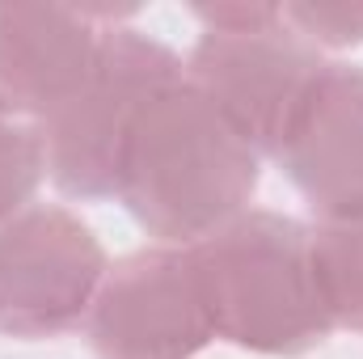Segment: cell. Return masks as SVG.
Returning a JSON list of instances; mask_svg holds the SVG:
<instances>
[{
    "label": "cell",
    "mask_w": 363,
    "mask_h": 359,
    "mask_svg": "<svg viewBox=\"0 0 363 359\" xmlns=\"http://www.w3.org/2000/svg\"><path fill=\"white\" fill-rule=\"evenodd\" d=\"M262 182V153L186 77L157 93L118 165L114 203L157 241L190 250L241 211Z\"/></svg>",
    "instance_id": "6da1fadb"
},
{
    "label": "cell",
    "mask_w": 363,
    "mask_h": 359,
    "mask_svg": "<svg viewBox=\"0 0 363 359\" xmlns=\"http://www.w3.org/2000/svg\"><path fill=\"white\" fill-rule=\"evenodd\" d=\"M186 254L220 343L271 359H300L330 343L334 317L317 279L313 224L250 207Z\"/></svg>",
    "instance_id": "7a4b0ae2"
},
{
    "label": "cell",
    "mask_w": 363,
    "mask_h": 359,
    "mask_svg": "<svg viewBox=\"0 0 363 359\" xmlns=\"http://www.w3.org/2000/svg\"><path fill=\"white\" fill-rule=\"evenodd\" d=\"M186 77V60L157 34L135 26H110L89 81L47 123V178L64 199L101 203L114 199L123 148L144 106Z\"/></svg>",
    "instance_id": "3957f363"
},
{
    "label": "cell",
    "mask_w": 363,
    "mask_h": 359,
    "mask_svg": "<svg viewBox=\"0 0 363 359\" xmlns=\"http://www.w3.org/2000/svg\"><path fill=\"white\" fill-rule=\"evenodd\" d=\"M106 270V245L77 211L26 207L0 224V338L43 343L85 326Z\"/></svg>",
    "instance_id": "277c9868"
},
{
    "label": "cell",
    "mask_w": 363,
    "mask_h": 359,
    "mask_svg": "<svg viewBox=\"0 0 363 359\" xmlns=\"http://www.w3.org/2000/svg\"><path fill=\"white\" fill-rule=\"evenodd\" d=\"M321 68V51L283 21V4L274 21L254 30H203L186 55V81L262 153V161H271Z\"/></svg>",
    "instance_id": "5b68a950"
},
{
    "label": "cell",
    "mask_w": 363,
    "mask_h": 359,
    "mask_svg": "<svg viewBox=\"0 0 363 359\" xmlns=\"http://www.w3.org/2000/svg\"><path fill=\"white\" fill-rule=\"evenodd\" d=\"M85 338L97 359H194L216 343L190 254L174 245H144L114 258Z\"/></svg>",
    "instance_id": "8992f818"
},
{
    "label": "cell",
    "mask_w": 363,
    "mask_h": 359,
    "mask_svg": "<svg viewBox=\"0 0 363 359\" xmlns=\"http://www.w3.org/2000/svg\"><path fill=\"white\" fill-rule=\"evenodd\" d=\"M271 161L317 224L363 216V68L325 64L279 136Z\"/></svg>",
    "instance_id": "52a82bcc"
},
{
    "label": "cell",
    "mask_w": 363,
    "mask_h": 359,
    "mask_svg": "<svg viewBox=\"0 0 363 359\" xmlns=\"http://www.w3.org/2000/svg\"><path fill=\"white\" fill-rule=\"evenodd\" d=\"M101 9L0 4V93L47 123L89 81L106 30Z\"/></svg>",
    "instance_id": "ba28073f"
},
{
    "label": "cell",
    "mask_w": 363,
    "mask_h": 359,
    "mask_svg": "<svg viewBox=\"0 0 363 359\" xmlns=\"http://www.w3.org/2000/svg\"><path fill=\"white\" fill-rule=\"evenodd\" d=\"M313 258L334 330L363 334V216L313 224Z\"/></svg>",
    "instance_id": "9c48e42d"
},
{
    "label": "cell",
    "mask_w": 363,
    "mask_h": 359,
    "mask_svg": "<svg viewBox=\"0 0 363 359\" xmlns=\"http://www.w3.org/2000/svg\"><path fill=\"white\" fill-rule=\"evenodd\" d=\"M43 178H47L43 123L0 93V224L34 207Z\"/></svg>",
    "instance_id": "30bf717a"
},
{
    "label": "cell",
    "mask_w": 363,
    "mask_h": 359,
    "mask_svg": "<svg viewBox=\"0 0 363 359\" xmlns=\"http://www.w3.org/2000/svg\"><path fill=\"white\" fill-rule=\"evenodd\" d=\"M283 21L317 51H351L363 43V4L300 0V4H283Z\"/></svg>",
    "instance_id": "8fae6325"
},
{
    "label": "cell",
    "mask_w": 363,
    "mask_h": 359,
    "mask_svg": "<svg viewBox=\"0 0 363 359\" xmlns=\"http://www.w3.org/2000/svg\"><path fill=\"white\" fill-rule=\"evenodd\" d=\"M190 13L203 30H254L279 17V4H194Z\"/></svg>",
    "instance_id": "7c38bea8"
}]
</instances>
